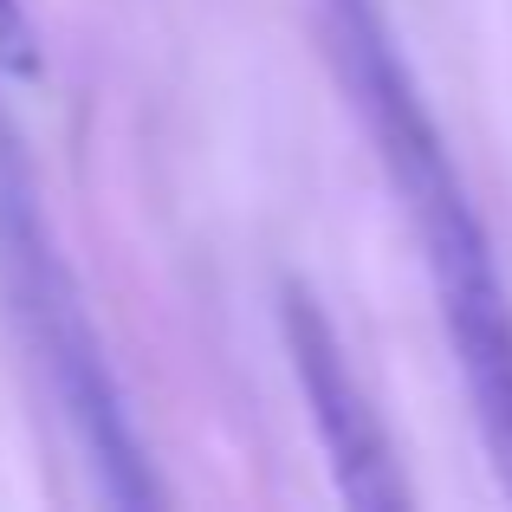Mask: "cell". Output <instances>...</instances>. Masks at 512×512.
Masks as SVG:
<instances>
[{"mask_svg":"<svg viewBox=\"0 0 512 512\" xmlns=\"http://www.w3.org/2000/svg\"><path fill=\"white\" fill-rule=\"evenodd\" d=\"M318 26H325L331 72H338L350 111L363 117L376 163H383L415 240H422V266L441 305L454 370L467 383L480 448L493 461V480L512 493V292L500 279V260H493V240L383 20V0H318Z\"/></svg>","mask_w":512,"mask_h":512,"instance_id":"obj_1","label":"cell"},{"mask_svg":"<svg viewBox=\"0 0 512 512\" xmlns=\"http://www.w3.org/2000/svg\"><path fill=\"white\" fill-rule=\"evenodd\" d=\"M279 338H286L292 376H299V396L312 409V428L325 441V461L338 474L344 506L357 512H409V480L396 467V448L383 435V415L370 409L357 370H350L338 331H331L325 305L312 299L305 286L279 292Z\"/></svg>","mask_w":512,"mask_h":512,"instance_id":"obj_3","label":"cell"},{"mask_svg":"<svg viewBox=\"0 0 512 512\" xmlns=\"http://www.w3.org/2000/svg\"><path fill=\"white\" fill-rule=\"evenodd\" d=\"M0 78H39V33L26 0H0Z\"/></svg>","mask_w":512,"mask_h":512,"instance_id":"obj_4","label":"cell"},{"mask_svg":"<svg viewBox=\"0 0 512 512\" xmlns=\"http://www.w3.org/2000/svg\"><path fill=\"white\" fill-rule=\"evenodd\" d=\"M0 318L33 370V389L46 396L52 422L85 461L91 487L124 512L163 506L169 487L156 480V461L130 422V402L91 325V305L52 240L33 156H26L20 130L7 124V111H0Z\"/></svg>","mask_w":512,"mask_h":512,"instance_id":"obj_2","label":"cell"}]
</instances>
